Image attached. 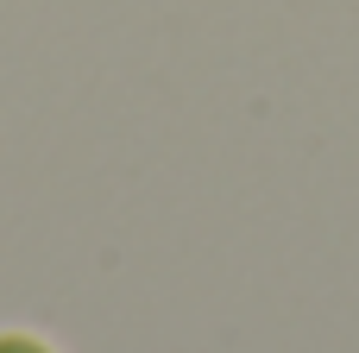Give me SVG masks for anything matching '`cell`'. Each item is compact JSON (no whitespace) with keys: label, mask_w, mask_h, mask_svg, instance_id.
Instances as JSON below:
<instances>
[{"label":"cell","mask_w":359,"mask_h":353,"mask_svg":"<svg viewBox=\"0 0 359 353\" xmlns=\"http://www.w3.org/2000/svg\"><path fill=\"white\" fill-rule=\"evenodd\" d=\"M0 353H57V347L32 328H0Z\"/></svg>","instance_id":"obj_1"}]
</instances>
